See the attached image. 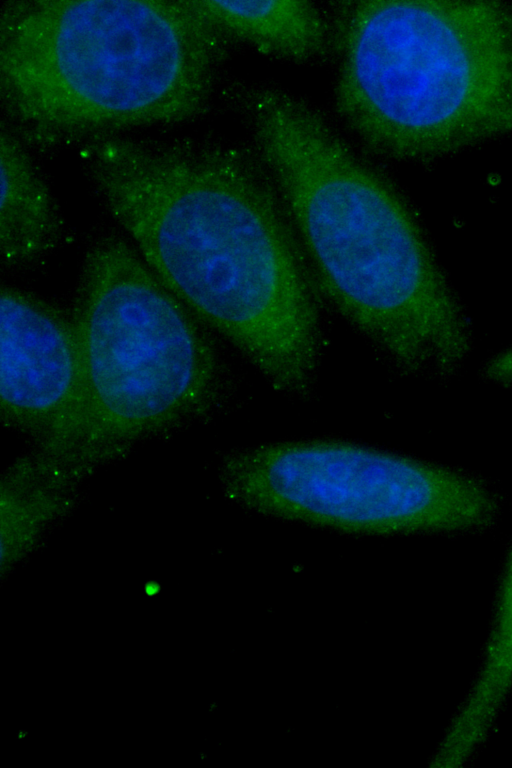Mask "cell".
<instances>
[{"mask_svg": "<svg viewBox=\"0 0 512 768\" xmlns=\"http://www.w3.org/2000/svg\"><path fill=\"white\" fill-rule=\"evenodd\" d=\"M224 39L195 0H11L1 101L47 142L183 122L208 104Z\"/></svg>", "mask_w": 512, "mask_h": 768, "instance_id": "3957f363", "label": "cell"}, {"mask_svg": "<svg viewBox=\"0 0 512 768\" xmlns=\"http://www.w3.org/2000/svg\"><path fill=\"white\" fill-rule=\"evenodd\" d=\"M247 128L324 291L363 334L407 366L447 368L469 328L405 202L326 119L292 93Z\"/></svg>", "mask_w": 512, "mask_h": 768, "instance_id": "7a4b0ae2", "label": "cell"}, {"mask_svg": "<svg viewBox=\"0 0 512 768\" xmlns=\"http://www.w3.org/2000/svg\"><path fill=\"white\" fill-rule=\"evenodd\" d=\"M1 410L58 436L85 434L87 395L73 319L11 286L0 294Z\"/></svg>", "mask_w": 512, "mask_h": 768, "instance_id": "52a82bcc", "label": "cell"}, {"mask_svg": "<svg viewBox=\"0 0 512 768\" xmlns=\"http://www.w3.org/2000/svg\"><path fill=\"white\" fill-rule=\"evenodd\" d=\"M338 23L334 101L374 151L423 160L512 131V9L359 0Z\"/></svg>", "mask_w": 512, "mask_h": 768, "instance_id": "277c9868", "label": "cell"}, {"mask_svg": "<svg viewBox=\"0 0 512 768\" xmlns=\"http://www.w3.org/2000/svg\"><path fill=\"white\" fill-rule=\"evenodd\" d=\"M225 481L253 510L352 532L474 528L495 511L488 490L465 475L344 442L261 446L233 457Z\"/></svg>", "mask_w": 512, "mask_h": 768, "instance_id": "8992f818", "label": "cell"}, {"mask_svg": "<svg viewBox=\"0 0 512 768\" xmlns=\"http://www.w3.org/2000/svg\"><path fill=\"white\" fill-rule=\"evenodd\" d=\"M195 317L124 241L106 238L90 248L72 318L86 435L136 436L207 397L215 360Z\"/></svg>", "mask_w": 512, "mask_h": 768, "instance_id": "5b68a950", "label": "cell"}, {"mask_svg": "<svg viewBox=\"0 0 512 768\" xmlns=\"http://www.w3.org/2000/svg\"><path fill=\"white\" fill-rule=\"evenodd\" d=\"M219 144L154 142L104 195L157 277L275 386L300 391L319 318L296 237L269 178Z\"/></svg>", "mask_w": 512, "mask_h": 768, "instance_id": "6da1fadb", "label": "cell"}, {"mask_svg": "<svg viewBox=\"0 0 512 768\" xmlns=\"http://www.w3.org/2000/svg\"><path fill=\"white\" fill-rule=\"evenodd\" d=\"M488 374L498 381L512 382V346L492 360Z\"/></svg>", "mask_w": 512, "mask_h": 768, "instance_id": "8fae6325", "label": "cell"}, {"mask_svg": "<svg viewBox=\"0 0 512 768\" xmlns=\"http://www.w3.org/2000/svg\"><path fill=\"white\" fill-rule=\"evenodd\" d=\"M510 564L512 565V556H511V558H510Z\"/></svg>", "mask_w": 512, "mask_h": 768, "instance_id": "7c38bea8", "label": "cell"}, {"mask_svg": "<svg viewBox=\"0 0 512 768\" xmlns=\"http://www.w3.org/2000/svg\"><path fill=\"white\" fill-rule=\"evenodd\" d=\"M23 471L2 487L1 520L9 533L13 529L33 532L51 520L60 506V496L51 483L39 482L35 475Z\"/></svg>", "mask_w": 512, "mask_h": 768, "instance_id": "30bf717a", "label": "cell"}, {"mask_svg": "<svg viewBox=\"0 0 512 768\" xmlns=\"http://www.w3.org/2000/svg\"><path fill=\"white\" fill-rule=\"evenodd\" d=\"M0 251L11 266L31 264L56 245L60 222L53 198L18 141L1 132Z\"/></svg>", "mask_w": 512, "mask_h": 768, "instance_id": "9c48e42d", "label": "cell"}, {"mask_svg": "<svg viewBox=\"0 0 512 768\" xmlns=\"http://www.w3.org/2000/svg\"><path fill=\"white\" fill-rule=\"evenodd\" d=\"M207 20L225 37L294 63L321 59L330 32L321 12L306 0H195Z\"/></svg>", "mask_w": 512, "mask_h": 768, "instance_id": "ba28073f", "label": "cell"}]
</instances>
